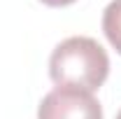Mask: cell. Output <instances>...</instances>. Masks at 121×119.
Instances as JSON below:
<instances>
[{
    "mask_svg": "<svg viewBox=\"0 0 121 119\" xmlns=\"http://www.w3.org/2000/svg\"><path fill=\"white\" fill-rule=\"evenodd\" d=\"M40 2L47 5V7H68V5H72L77 0H40Z\"/></svg>",
    "mask_w": 121,
    "mask_h": 119,
    "instance_id": "obj_4",
    "label": "cell"
},
{
    "mask_svg": "<svg viewBox=\"0 0 121 119\" xmlns=\"http://www.w3.org/2000/svg\"><path fill=\"white\" fill-rule=\"evenodd\" d=\"M117 119H121V110H119V114H117Z\"/></svg>",
    "mask_w": 121,
    "mask_h": 119,
    "instance_id": "obj_5",
    "label": "cell"
},
{
    "mask_svg": "<svg viewBox=\"0 0 121 119\" xmlns=\"http://www.w3.org/2000/svg\"><path fill=\"white\" fill-rule=\"evenodd\" d=\"M109 75V56L100 42L86 35L63 40L49 56V77L56 87L98 91Z\"/></svg>",
    "mask_w": 121,
    "mask_h": 119,
    "instance_id": "obj_1",
    "label": "cell"
},
{
    "mask_svg": "<svg viewBox=\"0 0 121 119\" xmlns=\"http://www.w3.org/2000/svg\"><path fill=\"white\" fill-rule=\"evenodd\" d=\"M103 33L107 42L121 54V0H112L103 12Z\"/></svg>",
    "mask_w": 121,
    "mask_h": 119,
    "instance_id": "obj_3",
    "label": "cell"
},
{
    "mask_svg": "<svg viewBox=\"0 0 121 119\" xmlns=\"http://www.w3.org/2000/svg\"><path fill=\"white\" fill-rule=\"evenodd\" d=\"M37 119H103V105L89 91L56 87L40 101Z\"/></svg>",
    "mask_w": 121,
    "mask_h": 119,
    "instance_id": "obj_2",
    "label": "cell"
}]
</instances>
